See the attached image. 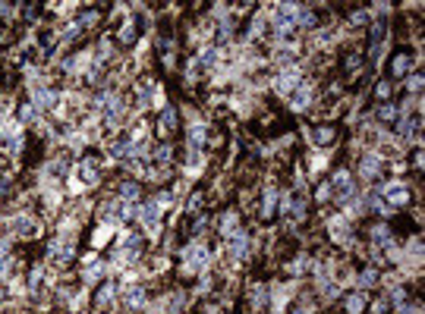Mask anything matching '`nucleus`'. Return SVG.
I'll return each instance as SVG.
<instances>
[{
    "mask_svg": "<svg viewBox=\"0 0 425 314\" xmlns=\"http://www.w3.org/2000/svg\"><path fill=\"white\" fill-rule=\"evenodd\" d=\"M293 314H312V308H302L299 305V308H293Z\"/></svg>",
    "mask_w": 425,
    "mask_h": 314,
    "instance_id": "obj_43",
    "label": "nucleus"
},
{
    "mask_svg": "<svg viewBox=\"0 0 425 314\" xmlns=\"http://www.w3.org/2000/svg\"><path fill=\"white\" fill-rule=\"evenodd\" d=\"M35 120H38L35 104H22V107H19V123H35Z\"/></svg>",
    "mask_w": 425,
    "mask_h": 314,
    "instance_id": "obj_22",
    "label": "nucleus"
},
{
    "mask_svg": "<svg viewBox=\"0 0 425 314\" xmlns=\"http://www.w3.org/2000/svg\"><path fill=\"white\" fill-rule=\"evenodd\" d=\"M120 198L123 201H135L139 198V185L135 182H120Z\"/></svg>",
    "mask_w": 425,
    "mask_h": 314,
    "instance_id": "obj_20",
    "label": "nucleus"
},
{
    "mask_svg": "<svg viewBox=\"0 0 425 314\" xmlns=\"http://www.w3.org/2000/svg\"><path fill=\"white\" fill-rule=\"evenodd\" d=\"M274 60H277L280 66H290V63H293V50H284V47H280L277 54H274Z\"/></svg>",
    "mask_w": 425,
    "mask_h": 314,
    "instance_id": "obj_32",
    "label": "nucleus"
},
{
    "mask_svg": "<svg viewBox=\"0 0 425 314\" xmlns=\"http://www.w3.org/2000/svg\"><path fill=\"white\" fill-rule=\"evenodd\" d=\"M202 164H205V160H202V154H199V151H192V154H189V164H186V170H189V173H199Z\"/></svg>",
    "mask_w": 425,
    "mask_h": 314,
    "instance_id": "obj_30",
    "label": "nucleus"
},
{
    "mask_svg": "<svg viewBox=\"0 0 425 314\" xmlns=\"http://www.w3.org/2000/svg\"><path fill=\"white\" fill-rule=\"evenodd\" d=\"M261 32H265V16H258V19L249 25V38H258Z\"/></svg>",
    "mask_w": 425,
    "mask_h": 314,
    "instance_id": "obj_31",
    "label": "nucleus"
},
{
    "mask_svg": "<svg viewBox=\"0 0 425 314\" xmlns=\"http://www.w3.org/2000/svg\"><path fill=\"white\" fill-rule=\"evenodd\" d=\"M126 299V308H142V302H145V289L142 286H129V289L123 292Z\"/></svg>",
    "mask_w": 425,
    "mask_h": 314,
    "instance_id": "obj_12",
    "label": "nucleus"
},
{
    "mask_svg": "<svg viewBox=\"0 0 425 314\" xmlns=\"http://www.w3.org/2000/svg\"><path fill=\"white\" fill-rule=\"evenodd\" d=\"M406 85H410V91H413V95H419V88H422V75H419V72H416V75H410V82H406Z\"/></svg>",
    "mask_w": 425,
    "mask_h": 314,
    "instance_id": "obj_38",
    "label": "nucleus"
},
{
    "mask_svg": "<svg viewBox=\"0 0 425 314\" xmlns=\"http://www.w3.org/2000/svg\"><path fill=\"white\" fill-rule=\"evenodd\" d=\"M135 214H139V220L148 226V230H155L158 220H161V205H158V201H148L145 208H135Z\"/></svg>",
    "mask_w": 425,
    "mask_h": 314,
    "instance_id": "obj_7",
    "label": "nucleus"
},
{
    "mask_svg": "<svg viewBox=\"0 0 425 314\" xmlns=\"http://www.w3.org/2000/svg\"><path fill=\"white\" fill-rule=\"evenodd\" d=\"M183 305H186V295L183 292H176V295H170V311H183Z\"/></svg>",
    "mask_w": 425,
    "mask_h": 314,
    "instance_id": "obj_33",
    "label": "nucleus"
},
{
    "mask_svg": "<svg viewBox=\"0 0 425 314\" xmlns=\"http://www.w3.org/2000/svg\"><path fill=\"white\" fill-rule=\"evenodd\" d=\"M359 173L365 176V179H375V176L381 173V157H378V154H365V157H362Z\"/></svg>",
    "mask_w": 425,
    "mask_h": 314,
    "instance_id": "obj_10",
    "label": "nucleus"
},
{
    "mask_svg": "<svg viewBox=\"0 0 425 314\" xmlns=\"http://www.w3.org/2000/svg\"><path fill=\"white\" fill-rule=\"evenodd\" d=\"M220 233H224L227 239H230V236L236 233V214H230V210L224 214V220H220Z\"/></svg>",
    "mask_w": 425,
    "mask_h": 314,
    "instance_id": "obj_18",
    "label": "nucleus"
},
{
    "mask_svg": "<svg viewBox=\"0 0 425 314\" xmlns=\"http://www.w3.org/2000/svg\"><path fill=\"white\" fill-rule=\"evenodd\" d=\"M312 141H315L318 148H325V145L334 141V132H331V129H315V139H312Z\"/></svg>",
    "mask_w": 425,
    "mask_h": 314,
    "instance_id": "obj_24",
    "label": "nucleus"
},
{
    "mask_svg": "<svg viewBox=\"0 0 425 314\" xmlns=\"http://www.w3.org/2000/svg\"><path fill=\"white\" fill-rule=\"evenodd\" d=\"M274 205H277V189H274V185H268V189H265V217L274 214Z\"/></svg>",
    "mask_w": 425,
    "mask_h": 314,
    "instance_id": "obj_21",
    "label": "nucleus"
},
{
    "mask_svg": "<svg viewBox=\"0 0 425 314\" xmlns=\"http://www.w3.org/2000/svg\"><path fill=\"white\" fill-rule=\"evenodd\" d=\"M199 289H202V292H208V289H211V277H208V274L202 277V286H199Z\"/></svg>",
    "mask_w": 425,
    "mask_h": 314,
    "instance_id": "obj_42",
    "label": "nucleus"
},
{
    "mask_svg": "<svg viewBox=\"0 0 425 314\" xmlns=\"http://www.w3.org/2000/svg\"><path fill=\"white\" fill-rule=\"evenodd\" d=\"M107 236H110V226H101V230L95 233V239H91V242H95V245H98V248H101V245H104V242H107Z\"/></svg>",
    "mask_w": 425,
    "mask_h": 314,
    "instance_id": "obj_37",
    "label": "nucleus"
},
{
    "mask_svg": "<svg viewBox=\"0 0 425 314\" xmlns=\"http://www.w3.org/2000/svg\"><path fill=\"white\" fill-rule=\"evenodd\" d=\"M378 95H381V98H387V95H390V85H387V82H381V85H378Z\"/></svg>",
    "mask_w": 425,
    "mask_h": 314,
    "instance_id": "obj_41",
    "label": "nucleus"
},
{
    "mask_svg": "<svg viewBox=\"0 0 425 314\" xmlns=\"http://www.w3.org/2000/svg\"><path fill=\"white\" fill-rule=\"evenodd\" d=\"M249 245H252V239L243 230H236L230 236V245H227V258H230V261H243L246 254H249Z\"/></svg>",
    "mask_w": 425,
    "mask_h": 314,
    "instance_id": "obj_4",
    "label": "nucleus"
},
{
    "mask_svg": "<svg viewBox=\"0 0 425 314\" xmlns=\"http://www.w3.org/2000/svg\"><path fill=\"white\" fill-rule=\"evenodd\" d=\"M381 195L387 198V205H390V208H400V205H406V189H403L400 182H390V185H384V189H381Z\"/></svg>",
    "mask_w": 425,
    "mask_h": 314,
    "instance_id": "obj_9",
    "label": "nucleus"
},
{
    "mask_svg": "<svg viewBox=\"0 0 425 314\" xmlns=\"http://www.w3.org/2000/svg\"><path fill=\"white\" fill-rule=\"evenodd\" d=\"M132 35H135V25H132V22H126L123 29H120V41H126V44H129Z\"/></svg>",
    "mask_w": 425,
    "mask_h": 314,
    "instance_id": "obj_36",
    "label": "nucleus"
},
{
    "mask_svg": "<svg viewBox=\"0 0 425 314\" xmlns=\"http://www.w3.org/2000/svg\"><path fill=\"white\" fill-rule=\"evenodd\" d=\"M299 25H305V29H312V25H315V13L312 10H296V29H299Z\"/></svg>",
    "mask_w": 425,
    "mask_h": 314,
    "instance_id": "obj_17",
    "label": "nucleus"
},
{
    "mask_svg": "<svg viewBox=\"0 0 425 314\" xmlns=\"http://www.w3.org/2000/svg\"><path fill=\"white\" fill-rule=\"evenodd\" d=\"M365 19H369V13H356V16H350V25H362Z\"/></svg>",
    "mask_w": 425,
    "mask_h": 314,
    "instance_id": "obj_39",
    "label": "nucleus"
},
{
    "mask_svg": "<svg viewBox=\"0 0 425 314\" xmlns=\"http://www.w3.org/2000/svg\"><path fill=\"white\" fill-rule=\"evenodd\" d=\"M205 126H199V123H192V129H189V145H192V151H199L202 145H205Z\"/></svg>",
    "mask_w": 425,
    "mask_h": 314,
    "instance_id": "obj_14",
    "label": "nucleus"
},
{
    "mask_svg": "<svg viewBox=\"0 0 425 314\" xmlns=\"http://www.w3.org/2000/svg\"><path fill=\"white\" fill-rule=\"evenodd\" d=\"M318 289H321L325 299H337V295H340V286L331 283V279H318Z\"/></svg>",
    "mask_w": 425,
    "mask_h": 314,
    "instance_id": "obj_19",
    "label": "nucleus"
},
{
    "mask_svg": "<svg viewBox=\"0 0 425 314\" xmlns=\"http://www.w3.org/2000/svg\"><path fill=\"white\" fill-rule=\"evenodd\" d=\"M394 116H397V107H394V104H381V107H378V120H381V123H390Z\"/></svg>",
    "mask_w": 425,
    "mask_h": 314,
    "instance_id": "obj_25",
    "label": "nucleus"
},
{
    "mask_svg": "<svg viewBox=\"0 0 425 314\" xmlns=\"http://www.w3.org/2000/svg\"><path fill=\"white\" fill-rule=\"evenodd\" d=\"M331 195H337V201H343V205H350L353 201V195H356V185L350 179V173L346 170H340V173H334V179H331Z\"/></svg>",
    "mask_w": 425,
    "mask_h": 314,
    "instance_id": "obj_2",
    "label": "nucleus"
},
{
    "mask_svg": "<svg viewBox=\"0 0 425 314\" xmlns=\"http://www.w3.org/2000/svg\"><path fill=\"white\" fill-rule=\"evenodd\" d=\"M13 233H19V236H22V233H35V223H32L25 214H19V217L13 220Z\"/></svg>",
    "mask_w": 425,
    "mask_h": 314,
    "instance_id": "obj_15",
    "label": "nucleus"
},
{
    "mask_svg": "<svg viewBox=\"0 0 425 314\" xmlns=\"http://www.w3.org/2000/svg\"><path fill=\"white\" fill-rule=\"evenodd\" d=\"M98 179H101L98 160H82V164H76V179L73 182H79V189L82 185H98Z\"/></svg>",
    "mask_w": 425,
    "mask_h": 314,
    "instance_id": "obj_3",
    "label": "nucleus"
},
{
    "mask_svg": "<svg viewBox=\"0 0 425 314\" xmlns=\"http://www.w3.org/2000/svg\"><path fill=\"white\" fill-rule=\"evenodd\" d=\"M365 308V299H362V295H350V299H346V311H350V314H359Z\"/></svg>",
    "mask_w": 425,
    "mask_h": 314,
    "instance_id": "obj_27",
    "label": "nucleus"
},
{
    "mask_svg": "<svg viewBox=\"0 0 425 314\" xmlns=\"http://www.w3.org/2000/svg\"><path fill=\"white\" fill-rule=\"evenodd\" d=\"M183 267L189 270V274L205 270V267H208V251H205V245H202V242H192L189 248L183 251Z\"/></svg>",
    "mask_w": 425,
    "mask_h": 314,
    "instance_id": "obj_1",
    "label": "nucleus"
},
{
    "mask_svg": "<svg viewBox=\"0 0 425 314\" xmlns=\"http://www.w3.org/2000/svg\"><path fill=\"white\" fill-rule=\"evenodd\" d=\"M265 302H268V289H265V286H255V289H252V308L261 311V308H265Z\"/></svg>",
    "mask_w": 425,
    "mask_h": 314,
    "instance_id": "obj_16",
    "label": "nucleus"
},
{
    "mask_svg": "<svg viewBox=\"0 0 425 314\" xmlns=\"http://www.w3.org/2000/svg\"><path fill=\"white\" fill-rule=\"evenodd\" d=\"M110 302H114V286H104L101 295H98V305L101 308H110Z\"/></svg>",
    "mask_w": 425,
    "mask_h": 314,
    "instance_id": "obj_29",
    "label": "nucleus"
},
{
    "mask_svg": "<svg viewBox=\"0 0 425 314\" xmlns=\"http://www.w3.org/2000/svg\"><path fill=\"white\" fill-rule=\"evenodd\" d=\"M41 277H44V267H35V270H32V277H29V289H38Z\"/></svg>",
    "mask_w": 425,
    "mask_h": 314,
    "instance_id": "obj_35",
    "label": "nucleus"
},
{
    "mask_svg": "<svg viewBox=\"0 0 425 314\" xmlns=\"http://www.w3.org/2000/svg\"><path fill=\"white\" fill-rule=\"evenodd\" d=\"M50 258L60 261V264H66V261L73 258V242H70V236H60L57 242H50Z\"/></svg>",
    "mask_w": 425,
    "mask_h": 314,
    "instance_id": "obj_6",
    "label": "nucleus"
},
{
    "mask_svg": "<svg viewBox=\"0 0 425 314\" xmlns=\"http://www.w3.org/2000/svg\"><path fill=\"white\" fill-rule=\"evenodd\" d=\"M32 98H35V110H50L57 104V91L44 88V85H35V88H32Z\"/></svg>",
    "mask_w": 425,
    "mask_h": 314,
    "instance_id": "obj_5",
    "label": "nucleus"
},
{
    "mask_svg": "<svg viewBox=\"0 0 425 314\" xmlns=\"http://www.w3.org/2000/svg\"><path fill=\"white\" fill-rule=\"evenodd\" d=\"M372 236H375V242H381V245H387V242H390L387 226H375V233H372Z\"/></svg>",
    "mask_w": 425,
    "mask_h": 314,
    "instance_id": "obj_34",
    "label": "nucleus"
},
{
    "mask_svg": "<svg viewBox=\"0 0 425 314\" xmlns=\"http://www.w3.org/2000/svg\"><path fill=\"white\" fill-rule=\"evenodd\" d=\"M161 126H164V132H170V129L176 126V113H173L170 107H164V110H161Z\"/></svg>",
    "mask_w": 425,
    "mask_h": 314,
    "instance_id": "obj_23",
    "label": "nucleus"
},
{
    "mask_svg": "<svg viewBox=\"0 0 425 314\" xmlns=\"http://www.w3.org/2000/svg\"><path fill=\"white\" fill-rule=\"evenodd\" d=\"M375 279H378V270L372 267V270H365V274L359 277V286H362V289H369V286H375Z\"/></svg>",
    "mask_w": 425,
    "mask_h": 314,
    "instance_id": "obj_28",
    "label": "nucleus"
},
{
    "mask_svg": "<svg viewBox=\"0 0 425 314\" xmlns=\"http://www.w3.org/2000/svg\"><path fill=\"white\" fill-rule=\"evenodd\" d=\"M302 210H305V198H302L299 192H296V195H287V198H284V214L302 217Z\"/></svg>",
    "mask_w": 425,
    "mask_h": 314,
    "instance_id": "obj_11",
    "label": "nucleus"
},
{
    "mask_svg": "<svg viewBox=\"0 0 425 314\" xmlns=\"http://www.w3.org/2000/svg\"><path fill=\"white\" fill-rule=\"evenodd\" d=\"M296 85H299V70H287V72H280V75H277L274 88L280 91V95H290Z\"/></svg>",
    "mask_w": 425,
    "mask_h": 314,
    "instance_id": "obj_8",
    "label": "nucleus"
},
{
    "mask_svg": "<svg viewBox=\"0 0 425 314\" xmlns=\"http://www.w3.org/2000/svg\"><path fill=\"white\" fill-rule=\"evenodd\" d=\"M410 66H413V60H410V57H394V72L397 75H403V72H410Z\"/></svg>",
    "mask_w": 425,
    "mask_h": 314,
    "instance_id": "obj_26",
    "label": "nucleus"
},
{
    "mask_svg": "<svg viewBox=\"0 0 425 314\" xmlns=\"http://www.w3.org/2000/svg\"><path fill=\"white\" fill-rule=\"evenodd\" d=\"M158 160H161V164H167V160H170V148H167V145L158 151Z\"/></svg>",
    "mask_w": 425,
    "mask_h": 314,
    "instance_id": "obj_40",
    "label": "nucleus"
},
{
    "mask_svg": "<svg viewBox=\"0 0 425 314\" xmlns=\"http://www.w3.org/2000/svg\"><path fill=\"white\" fill-rule=\"evenodd\" d=\"M309 101H312V91H309V85H296V91H293V95H290V104L296 107V110H299V107H305V104H309Z\"/></svg>",
    "mask_w": 425,
    "mask_h": 314,
    "instance_id": "obj_13",
    "label": "nucleus"
}]
</instances>
